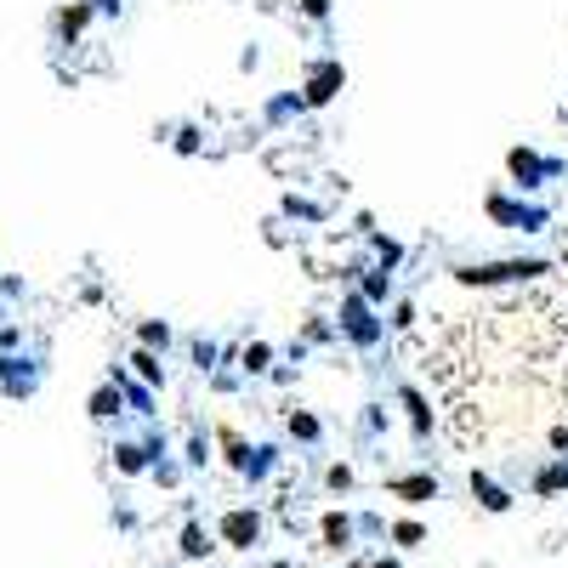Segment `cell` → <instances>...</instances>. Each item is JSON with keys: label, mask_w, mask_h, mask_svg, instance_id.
Segmentation results:
<instances>
[{"label": "cell", "mask_w": 568, "mask_h": 568, "mask_svg": "<svg viewBox=\"0 0 568 568\" xmlns=\"http://www.w3.org/2000/svg\"><path fill=\"white\" fill-rule=\"evenodd\" d=\"M302 12L307 18H330V0H302Z\"/></svg>", "instance_id": "cell-16"}, {"label": "cell", "mask_w": 568, "mask_h": 568, "mask_svg": "<svg viewBox=\"0 0 568 568\" xmlns=\"http://www.w3.org/2000/svg\"><path fill=\"white\" fill-rule=\"evenodd\" d=\"M478 495L489 500V506H506V495H500V489H495V483H489V478H478Z\"/></svg>", "instance_id": "cell-14"}, {"label": "cell", "mask_w": 568, "mask_h": 568, "mask_svg": "<svg viewBox=\"0 0 568 568\" xmlns=\"http://www.w3.org/2000/svg\"><path fill=\"white\" fill-rule=\"evenodd\" d=\"M341 330H347L358 347L381 341V324H375V313H370V302H364V296H347V302H341Z\"/></svg>", "instance_id": "cell-3"}, {"label": "cell", "mask_w": 568, "mask_h": 568, "mask_svg": "<svg viewBox=\"0 0 568 568\" xmlns=\"http://www.w3.org/2000/svg\"><path fill=\"white\" fill-rule=\"evenodd\" d=\"M91 6H103V12H120V0H91Z\"/></svg>", "instance_id": "cell-19"}, {"label": "cell", "mask_w": 568, "mask_h": 568, "mask_svg": "<svg viewBox=\"0 0 568 568\" xmlns=\"http://www.w3.org/2000/svg\"><path fill=\"white\" fill-rule=\"evenodd\" d=\"M131 364H137V375H142V381H165V370H160V358L148 353V347H142V353L131 358Z\"/></svg>", "instance_id": "cell-10"}, {"label": "cell", "mask_w": 568, "mask_h": 568, "mask_svg": "<svg viewBox=\"0 0 568 568\" xmlns=\"http://www.w3.org/2000/svg\"><path fill=\"white\" fill-rule=\"evenodd\" d=\"M551 444H568V421L557 426V432H551Z\"/></svg>", "instance_id": "cell-18"}, {"label": "cell", "mask_w": 568, "mask_h": 568, "mask_svg": "<svg viewBox=\"0 0 568 568\" xmlns=\"http://www.w3.org/2000/svg\"><path fill=\"white\" fill-rule=\"evenodd\" d=\"M290 426H296L302 438H313V432H319V421H313V415H290Z\"/></svg>", "instance_id": "cell-15"}, {"label": "cell", "mask_w": 568, "mask_h": 568, "mask_svg": "<svg viewBox=\"0 0 568 568\" xmlns=\"http://www.w3.org/2000/svg\"><path fill=\"white\" fill-rule=\"evenodd\" d=\"M546 273V262H483V267H455V279L472 284V290H489V284H529Z\"/></svg>", "instance_id": "cell-1"}, {"label": "cell", "mask_w": 568, "mask_h": 568, "mask_svg": "<svg viewBox=\"0 0 568 568\" xmlns=\"http://www.w3.org/2000/svg\"><path fill=\"white\" fill-rule=\"evenodd\" d=\"M506 171L517 177V188H540V182H551L563 165L546 160V154H534V148H512V154H506Z\"/></svg>", "instance_id": "cell-2"}, {"label": "cell", "mask_w": 568, "mask_h": 568, "mask_svg": "<svg viewBox=\"0 0 568 568\" xmlns=\"http://www.w3.org/2000/svg\"><path fill=\"white\" fill-rule=\"evenodd\" d=\"M489 216H495V222H512V228H534V222H540V211H523V205H506L500 194H489Z\"/></svg>", "instance_id": "cell-5"}, {"label": "cell", "mask_w": 568, "mask_h": 568, "mask_svg": "<svg viewBox=\"0 0 568 568\" xmlns=\"http://www.w3.org/2000/svg\"><path fill=\"white\" fill-rule=\"evenodd\" d=\"M114 409H120V387L91 392V415H114Z\"/></svg>", "instance_id": "cell-9"}, {"label": "cell", "mask_w": 568, "mask_h": 568, "mask_svg": "<svg viewBox=\"0 0 568 568\" xmlns=\"http://www.w3.org/2000/svg\"><path fill=\"white\" fill-rule=\"evenodd\" d=\"M563 262H568V250H563Z\"/></svg>", "instance_id": "cell-20"}, {"label": "cell", "mask_w": 568, "mask_h": 568, "mask_svg": "<svg viewBox=\"0 0 568 568\" xmlns=\"http://www.w3.org/2000/svg\"><path fill=\"white\" fill-rule=\"evenodd\" d=\"M165 341H171V330H165V324H142V347H165Z\"/></svg>", "instance_id": "cell-11"}, {"label": "cell", "mask_w": 568, "mask_h": 568, "mask_svg": "<svg viewBox=\"0 0 568 568\" xmlns=\"http://www.w3.org/2000/svg\"><path fill=\"white\" fill-rule=\"evenodd\" d=\"M86 23H91V6H86V0H80V6H69V12L57 18V29H63V35H80Z\"/></svg>", "instance_id": "cell-8"}, {"label": "cell", "mask_w": 568, "mask_h": 568, "mask_svg": "<svg viewBox=\"0 0 568 568\" xmlns=\"http://www.w3.org/2000/svg\"><path fill=\"white\" fill-rule=\"evenodd\" d=\"M387 290H392L387 267H375V273H364V302H387Z\"/></svg>", "instance_id": "cell-7"}, {"label": "cell", "mask_w": 568, "mask_h": 568, "mask_svg": "<svg viewBox=\"0 0 568 568\" xmlns=\"http://www.w3.org/2000/svg\"><path fill=\"white\" fill-rule=\"evenodd\" d=\"M182 551H194V557H199V551H211V540H205L199 529H188V546H182Z\"/></svg>", "instance_id": "cell-17"}, {"label": "cell", "mask_w": 568, "mask_h": 568, "mask_svg": "<svg viewBox=\"0 0 568 568\" xmlns=\"http://www.w3.org/2000/svg\"><path fill=\"white\" fill-rule=\"evenodd\" d=\"M341 80H347V74H341V63H319V69L307 74L302 103H307V108H324V103H330V97L341 91Z\"/></svg>", "instance_id": "cell-4"}, {"label": "cell", "mask_w": 568, "mask_h": 568, "mask_svg": "<svg viewBox=\"0 0 568 568\" xmlns=\"http://www.w3.org/2000/svg\"><path fill=\"white\" fill-rule=\"evenodd\" d=\"M245 370H267V347L256 341V347H245Z\"/></svg>", "instance_id": "cell-13"}, {"label": "cell", "mask_w": 568, "mask_h": 568, "mask_svg": "<svg viewBox=\"0 0 568 568\" xmlns=\"http://www.w3.org/2000/svg\"><path fill=\"white\" fill-rule=\"evenodd\" d=\"M398 495L421 500V495H432V483H426V478H409V483H398Z\"/></svg>", "instance_id": "cell-12"}, {"label": "cell", "mask_w": 568, "mask_h": 568, "mask_svg": "<svg viewBox=\"0 0 568 568\" xmlns=\"http://www.w3.org/2000/svg\"><path fill=\"white\" fill-rule=\"evenodd\" d=\"M222 534H228L233 546H245L250 534H256V517H250V512H228V523H222Z\"/></svg>", "instance_id": "cell-6"}]
</instances>
